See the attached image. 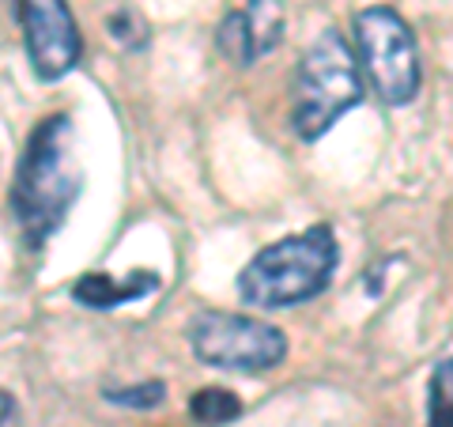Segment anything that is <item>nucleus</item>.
Instances as JSON below:
<instances>
[{
  "instance_id": "obj_12",
  "label": "nucleus",
  "mask_w": 453,
  "mask_h": 427,
  "mask_svg": "<svg viewBox=\"0 0 453 427\" xmlns=\"http://www.w3.org/2000/svg\"><path fill=\"white\" fill-rule=\"evenodd\" d=\"M0 427H19V405L8 390H0Z\"/></svg>"
},
{
  "instance_id": "obj_2",
  "label": "nucleus",
  "mask_w": 453,
  "mask_h": 427,
  "mask_svg": "<svg viewBox=\"0 0 453 427\" xmlns=\"http://www.w3.org/2000/svg\"><path fill=\"white\" fill-rule=\"evenodd\" d=\"M336 265L340 246L333 227L318 223L253 253L238 273V295H242V303L261 310H288L310 303L329 288Z\"/></svg>"
},
{
  "instance_id": "obj_5",
  "label": "nucleus",
  "mask_w": 453,
  "mask_h": 427,
  "mask_svg": "<svg viewBox=\"0 0 453 427\" xmlns=\"http://www.w3.org/2000/svg\"><path fill=\"white\" fill-rule=\"evenodd\" d=\"M189 345L204 367L238 375H265L288 360V337L276 325L234 310H201L189 322Z\"/></svg>"
},
{
  "instance_id": "obj_8",
  "label": "nucleus",
  "mask_w": 453,
  "mask_h": 427,
  "mask_svg": "<svg viewBox=\"0 0 453 427\" xmlns=\"http://www.w3.org/2000/svg\"><path fill=\"white\" fill-rule=\"evenodd\" d=\"M155 288H159V280H155L151 273H133L129 280H113L106 273H88L76 280L73 288V299L91 310H113L121 303H129V299H144L151 295Z\"/></svg>"
},
{
  "instance_id": "obj_6",
  "label": "nucleus",
  "mask_w": 453,
  "mask_h": 427,
  "mask_svg": "<svg viewBox=\"0 0 453 427\" xmlns=\"http://www.w3.org/2000/svg\"><path fill=\"white\" fill-rule=\"evenodd\" d=\"M16 16L38 80L53 83L80 65L83 35L68 0H16Z\"/></svg>"
},
{
  "instance_id": "obj_10",
  "label": "nucleus",
  "mask_w": 453,
  "mask_h": 427,
  "mask_svg": "<svg viewBox=\"0 0 453 427\" xmlns=\"http://www.w3.org/2000/svg\"><path fill=\"white\" fill-rule=\"evenodd\" d=\"M189 412H193L196 423H204V427H223V423H231L238 412H242V401H238L231 390H216V386H211V390L193 393Z\"/></svg>"
},
{
  "instance_id": "obj_1",
  "label": "nucleus",
  "mask_w": 453,
  "mask_h": 427,
  "mask_svg": "<svg viewBox=\"0 0 453 427\" xmlns=\"http://www.w3.org/2000/svg\"><path fill=\"white\" fill-rule=\"evenodd\" d=\"M83 193V167L76 129L68 113H53L35 125L12 178V212L31 250L46 246Z\"/></svg>"
},
{
  "instance_id": "obj_9",
  "label": "nucleus",
  "mask_w": 453,
  "mask_h": 427,
  "mask_svg": "<svg viewBox=\"0 0 453 427\" xmlns=\"http://www.w3.org/2000/svg\"><path fill=\"white\" fill-rule=\"evenodd\" d=\"M427 427H453V355L438 360L427 382Z\"/></svg>"
},
{
  "instance_id": "obj_3",
  "label": "nucleus",
  "mask_w": 453,
  "mask_h": 427,
  "mask_svg": "<svg viewBox=\"0 0 453 427\" xmlns=\"http://www.w3.org/2000/svg\"><path fill=\"white\" fill-rule=\"evenodd\" d=\"M363 103V68L340 31H321L295 73L291 125L303 140H321L348 110Z\"/></svg>"
},
{
  "instance_id": "obj_7",
  "label": "nucleus",
  "mask_w": 453,
  "mask_h": 427,
  "mask_svg": "<svg viewBox=\"0 0 453 427\" xmlns=\"http://www.w3.org/2000/svg\"><path fill=\"white\" fill-rule=\"evenodd\" d=\"M283 16L276 0H250V4L226 12L219 23V50L226 61H234L238 68L253 65L261 53H268L280 42Z\"/></svg>"
},
{
  "instance_id": "obj_11",
  "label": "nucleus",
  "mask_w": 453,
  "mask_h": 427,
  "mask_svg": "<svg viewBox=\"0 0 453 427\" xmlns=\"http://www.w3.org/2000/svg\"><path fill=\"white\" fill-rule=\"evenodd\" d=\"M110 405H121V408H155L163 405L166 386L163 382H144V386H125V390H106L103 393Z\"/></svg>"
},
{
  "instance_id": "obj_4",
  "label": "nucleus",
  "mask_w": 453,
  "mask_h": 427,
  "mask_svg": "<svg viewBox=\"0 0 453 427\" xmlns=\"http://www.w3.org/2000/svg\"><path fill=\"white\" fill-rule=\"evenodd\" d=\"M356 57L363 76L386 106H408L419 95L423 65L408 19L389 4H371L356 16Z\"/></svg>"
}]
</instances>
